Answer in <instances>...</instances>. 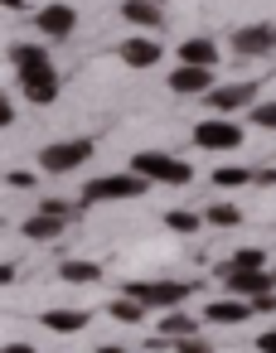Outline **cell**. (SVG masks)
<instances>
[{
    "instance_id": "14",
    "label": "cell",
    "mask_w": 276,
    "mask_h": 353,
    "mask_svg": "<svg viewBox=\"0 0 276 353\" xmlns=\"http://www.w3.org/2000/svg\"><path fill=\"white\" fill-rule=\"evenodd\" d=\"M121 20L136 25V30H160V25H165V6H160V0H126V6H121Z\"/></svg>"
},
{
    "instance_id": "27",
    "label": "cell",
    "mask_w": 276,
    "mask_h": 353,
    "mask_svg": "<svg viewBox=\"0 0 276 353\" xmlns=\"http://www.w3.org/2000/svg\"><path fill=\"white\" fill-rule=\"evenodd\" d=\"M228 266H266V256H262V252H257V247H237V252H233V261H228ZM228 266H223V271H228Z\"/></svg>"
},
{
    "instance_id": "11",
    "label": "cell",
    "mask_w": 276,
    "mask_h": 353,
    "mask_svg": "<svg viewBox=\"0 0 276 353\" xmlns=\"http://www.w3.org/2000/svg\"><path fill=\"white\" fill-rule=\"evenodd\" d=\"M213 88V68L208 63H179L175 73H170V92L175 97H199V92H208Z\"/></svg>"
},
{
    "instance_id": "19",
    "label": "cell",
    "mask_w": 276,
    "mask_h": 353,
    "mask_svg": "<svg viewBox=\"0 0 276 353\" xmlns=\"http://www.w3.org/2000/svg\"><path fill=\"white\" fill-rule=\"evenodd\" d=\"M155 329H160V339H184V334H199V319L184 314V305H175V310H165V319Z\"/></svg>"
},
{
    "instance_id": "8",
    "label": "cell",
    "mask_w": 276,
    "mask_h": 353,
    "mask_svg": "<svg viewBox=\"0 0 276 353\" xmlns=\"http://www.w3.org/2000/svg\"><path fill=\"white\" fill-rule=\"evenodd\" d=\"M204 102H208V112H223V117H233V112H247L252 102H257V83H213L208 92H204Z\"/></svg>"
},
{
    "instance_id": "24",
    "label": "cell",
    "mask_w": 276,
    "mask_h": 353,
    "mask_svg": "<svg viewBox=\"0 0 276 353\" xmlns=\"http://www.w3.org/2000/svg\"><path fill=\"white\" fill-rule=\"evenodd\" d=\"M10 63H15V73L34 68V63H49V49H39V44H10Z\"/></svg>"
},
{
    "instance_id": "2",
    "label": "cell",
    "mask_w": 276,
    "mask_h": 353,
    "mask_svg": "<svg viewBox=\"0 0 276 353\" xmlns=\"http://www.w3.org/2000/svg\"><path fill=\"white\" fill-rule=\"evenodd\" d=\"M131 170L146 174L150 184H170V189H184L194 179V170L179 160V155H165V150H136L131 155Z\"/></svg>"
},
{
    "instance_id": "5",
    "label": "cell",
    "mask_w": 276,
    "mask_h": 353,
    "mask_svg": "<svg viewBox=\"0 0 276 353\" xmlns=\"http://www.w3.org/2000/svg\"><path fill=\"white\" fill-rule=\"evenodd\" d=\"M189 290L194 285H184V281H121V295H136V300H146L150 310H175V305H184L189 300Z\"/></svg>"
},
{
    "instance_id": "23",
    "label": "cell",
    "mask_w": 276,
    "mask_h": 353,
    "mask_svg": "<svg viewBox=\"0 0 276 353\" xmlns=\"http://www.w3.org/2000/svg\"><path fill=\"white\" fill-rule=\"evenodd\" d=\"M204 223H208V228H237V223H242V208H237V203H208V208H204Z\"/></svg>"
},
{
    "instance_id": "32",
    "label": "cell",
    "mask_w": 276,
    "mask_h": 353,
    "mask_svg": "<svg viewBox=\"0 0 276 353\" xmlns=\"http://www.w3.org/2000/svg\"><path fill=\"white\" fill-rule=\"evenodd\" d=\"M0 126H15V107H10V97H0Z\"/></svg>"
},
{
    "instance_id": "4",
    "label": "cell",
    "mask_w": 276,
    "mask_h": 353,
    "mask_svg": "<svg viewBox=\"0 0 276 353\" xmlns=\"http://www.w3.org/2000/svg\"><path fill=\"white\" fill-rule=\"evenodd\" d=\"M194 145H199V150H213V155H228V150L242 145V121L213 112V117H204V121L194 126Z\"/></svg>"
},
{
    "instance_id": "17",
    "label": "cell",
    "mask_w": 276,
    "mask_h": 353,
    "mask_svg": "<svg viewBox=\"0 0 276 353\" xmlns=\"http://www.w3.org/2000/svg\"><path fill=\"white\" fill-rule=\"evenodd\" d=\"M39 324H44L49 334H83V329H88V310H44Z\"/></svg>"
},
{
    "instance_id": "26",
    "label": "cell",
    "mask_w": 276,
    "mask_h": 353,
    "mask_svg": "<svg viewBox=\"0 0 276 353\" xmlns=\"http://www.w3.org/2000/svg\"><path fill=\"white\" fill-rule=\"evenodd\" d=\"M160 343H165V348H175V353H213L204 334H184V339H160Z\"/></svg>"
},
{
    "instance_id": "33",
    "label": "cell",
    "mask_w": 276,
    "mask_h": 353,
    "mask_svg": "<svg viewBox=\"0 0 276 353\" xmlns=\"http://www.w3.org/2000/svg\"><path fill=\"white\" fill-rule=\"evenodd\" d=\"M6 353H34L30 343H6Z\"/></svg>"
},
{
    "instance_id": "1",
    "label": "cell",
    "mask_w": 276,
    "mask_h": 353,
    "mask_svg": "<svg viewBox=\"0 0 276 353\" xmlns=\"http://www.w3.org/2000/svg\"><path fill=\"white\" fill-rule=\"evenodd\" d=\"M146 189H150V179H146V174H136V170L126 165L121 174H102V179H88V184H83V199H78V203H88V208H92V203H131V199H141Z\"/></svg>"
},
{
    "instance_id": "10",
    "label": "cell",
    "mask_w": 276,
    "mask_h": 353,
    "mask_svg": "<svg viewBox=\"0 0 276 353\" xmlns=\"http://www.w3.org/2000/svg\"><path fill=\"white\" fill-rule=\"evenodd\" d=\"M233 49L242 59H266L276 49V25H237L233 30Z\"/></svg>"
},
{
    "instance_id": "20",
    "label": "cell",
    "mask_w": 276,
    "mask_h": 353,
    "mask_svg": "<svg viewBox=\"0 0 276 353\" xmlns=\"http://www.w3.org/2000/svg\"><path fill=\"white\" fill-rule=\"evenodd\" d=\"M213 184L218 189H247V184H257V170L252 165H223V170H213Z\"/></svg>"
},
{
    "instance_id": "9",
    "label": "cell",
    "mask_w": 276,
    "mask_h": 353,
    "mask_svg": "<svg viewBox=\"0 0 276 353\" xmlns=\"http://www.w3.org/2000/svg\"><path fill=\"white\" fill-rule=\"evenodd\" d=\"M34 30H39L44 39H68V34L78 30V10L63 6V0H54V6L34 10Z\"/></svg>"
},
{
    "instance_id": "12",
    "label": "cell",
    "mask_w": 276,
    "mask_h": 353,
    "mask_svg": "<svg viewBox=\"0 0 276 353\" xmlns=\"http://www.w3.org/2000/svg\"><path fill=\"white\" fill-rule=\"evenodd\" d=\"M252 314H257L252 300H247V295H233V290H228L223 300H208V305H204V319H208V324H242V319H252Z\"/></svg>"
},
{
    "instance_id": "25",
    "label": "cell",
    "mask_w": 276,
    "mask_h": 353,
    "mask_svg": "<svg viewBox=\"0 0 276 353\" xmlns=\"http://www.w3.org/2000/svg\"><path fill=\"white\" fill-rule=\"evenodd\" d=\"M247 126L276 131V102H252V107H247Z\"/></svg>"
},
{
    "instance_id": "18",
    "label": "cell",
    "mask_w": 276,
    "mask_h": 353,
    "mask_svg": "<svg viewBox=\"0 0 276 353\" xmlns=\"http://www.w3.org/2000/svg\"><path fill=\"white\" fill-rule=\"evenodd\" d=\"M218 44L208 39V34H194V39H184L179 44V63H208V68H218Z\"/></svg>"
},
{
    "instance_id": "6",
    "label": "cell",
    "mask_w": 276,
    "mask_h": 353,
    "mask_svg": "<svg viewBox=\"0 0 276 353\" xmlns=\"http://www.w3.org/2000/svg\"><path fill=\"white\" fill-rule=\"evenodd\" d=\"M15 78H20V92H25V102H34V107H49V102L59 97V73H54V63L20 68Z\"/></svg>"
},
{
    "instance_id": "21",
    "label": "cell",
    "mask_w": 276,
    "mask_h": 353,
    "mask_svg": "<svg viewBox=\"0 0 276 353\" xmlns=\"http://www.w3.org/2000/svg\"><path fill=\"white\" fill-rule=\"evenodd\" d=\"M146 310H150V305H146V300H136V295H121V300H112V305H107V314H112L117 324H141V319H146Z\"/></svg>"
},
{
    "instance_id": "35",
    "label": "cell",
    "mask_w": 276,
    "mask_h": 353,
    "mask_svg": "<svg viewBox=\"0 0 276 353\" xmlns=\"http://www.w3.org/2000/svg\"><path fill=\"white\" fill-rule=\"evenodd\" d=\"M97 353H126V348H117V343H102V348H97Z\"/></svg>"
},
{
    "instance_id": "3",
    "label": "cell",
    "mask_w": 276,
    "mask_h": 353,
    "mask_svg": "<svg viewBox=\"0 0 276 353\" xmlns=\"http://www.w3.org/2000/svg\"><path fill=\"white\" fill-rule=\"evenodd\" d=\"M92 155H97V145H92L88 136L54 141V145L39 150V170H44V174H73L78 165H92Z\"/></svg>"
},
{
    "instance_id": "29",
    "label": "cell",
    "mask_w": 276,
    "mask_h": 353,
    "mask_svg": "<svg viewBox=\"0 0 276 353\" xmlns=\"http://www.w3.org/2000/svg\"><path fill=\"white\" fill-rule=\"evenodd\" d=\"M39 208H44V213H59V218H73V203H68V199H44Z\"/></svg>"
},
{
    "instance_id": "13",
    "label": "cell",
    "mask_w": 276,
    "mask_h": 353,
    "mask_svg": "<svg viewBox=\"0 0 276 353\" xmlns=\"http://www.w3.org/2000/svg\"><path fill=\"white\" fill-rule=\"evenodd\" d=\"M117 54H121V63H126V68H155V63L165 59V49H160L150 34H131Z\"/></svg>"
},
{
    "instance_id": "28",
    "label": "cell",
    "mask_w": 276,
    "mask_h": 353,
    "mask_svg": "<svg viewBox=\"0 0 276 353\" xmlns=\"http://www.w3.org/2000/svg\"><path fill=\"white\" fill-rule=\"evenodd\" d=\"M6 184H10V189H34V174H30V170H10Z\"/></svg>"
},
{
    "instance_id": "15",
    "label": "cell",
    "mask_w": 276,
    "mask_h": 353,
    "mask_svg": "<svg viewBox=\"0 0 276 353\" xmlns=\"http://www.w3.org/2000/svg\"><path fill=\"white\" fill-rule=\"evenodd\" d=\"M63 223H68V218H59V213H44V208H39L34 218H25V228H20V232H25L30 242H59Z\"/></svg>"
},
{
    "instance_id": "34",
    "label": "cell",
    "mask_w": 276,
    "mask_h": 353,
    "mask_svg": "<svg viewBox=\"0 0 276 353\" xmlns=\"http://www.w3.org/2000/svg\"><path fill=\"white\" fill-rule=\"evenodd\" d=\"M0 6H6V10H25V0H0Z\"/></svg>"
},
{
    "instance_id": "7",
    "label": "cell",
    "mask_w": 276,
    "mask_h": 353,
    "mask_svg": "<svg viewBox=\"0 0 276 353\" xmlns=\"http://www.w3.org/2000/svg\"><path fill=\"white\" fill-rule=\"evenodd\" d=\"M223 285H228L233 295L257 300V295L276 290V271H266V266H228V271H223Z\"/></svg>"
},
{
    "instance_id": "22",
    "label": "cell",
    "mask_w": 276,
    "mask_h": 353,
    "mask_svg": "<svg viewBox=\"0 0 276 353\" xmlns=\"http://www.w3.org/2000/svg\"><path fill=\"white\" fill-rule=\"evenodd\" d=\"M165 228L179 232V237H194V232L204 228V213H194V208H170V213H165Z\"/></svg>"
},
{
    "instance_id": "30",
    "label": "cell",
    "mask_w": 276,
    "mask_h": 353,
    "mask_svg": "<svg viewBox=\"0 0 276 353\" xmlns=\"http://www.w3.org/2000/svg\"><path fill=\"white\" fill-rule=\"evenodd\" d=\"M252 310H257V314H276V290L257 295V300H252Z\"/></svg>"
},
{
    "instance_id": "16",
    "label": "cell",
    "mask_w": 276,
    "mask_h": 353,
    "mask_svg": "<svg viewBox=\"0 0 276 353\" xmlns=\"http://www.w3.org/2000/svg\"><path fill=\"white\" fill-rule=\"evenodd\" d=\"M59 281H68V285H97V281H102V261L68 256V261L59 266Z\"/></svg>"
},
{
    "instance_id": "31",
    "label": "cell",
    "mask_w": 276,
    "mask_h": 353,
    "mask_svg": "<svg viewBox=\"0 0 276 353\" xmlns=\"http://www.w3.org/2000/svg\"><path fill=\"white\" fill-rule=\"evenodd\" d=\"M257 353H276V329H266V334H257Z\"/></svg>"
},
{
    "instance_id": "36",
    "label": "cell",
    "mask_w": 276,
    "mask_h": 353,
    "mask_svg": "<svg viewBox=\"0 0 276 353\" xmlns=\"http://www.w3.org/2000/svg\"><path fill=\"white\" fill-rule=\"evenodd\" d=\"M160 6H165V0H160Z\"/></svg>"
}]
</instances>
